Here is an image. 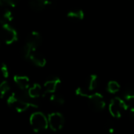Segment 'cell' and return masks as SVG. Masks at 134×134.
<instances>
[{"mask_svg":"<svg viewBox=\"0 0 134 134\" xmlns=\"http://www.w3.org/2000/svg\"><path fill=\"white\" fill-rule=\"evenodd\" d=\"M31 98L27 92L12 93L7 99L6 103L9 107L14 109L16 111L21 113L27 111L29 107H38V105L30 101Z\"/></svg>","mask_w":134,"mask_h":134,"instance_id":"1","label":"cell"},{"mask_svg":"<svg viewBox=\"0 0 134 134\" xmlns=\"http://www.w3.org/2000/svg\"><path fill=\"white\" fill-rule=\"evenodd\" d=\"M76 94L81 97L86 98L89 101V104L91 107L92 109L97 111H103L105 108L106 103L104 100V96L99 93V92H95L93 94H90L89 91L86 90L83 88H78L76 90Z\"/></svg>","mask_w":134,"mask_h":134,"instance_id":"2","label":"cell"},{"mask_svg":"<svg viewBox=\"0 0 134 134\" xmlns=\"http://www.w3.org/2000/svg\"><path fill=\"white\" fill-rule=\"evenodd\" d=\"M30 125L35 132H40L48 129L49 127V121L48 118L46 115L39 111L34 112L30 116Z\"/></svg>","mask_w":134,"mask_h":134,"instance_id":"3","label":"cell"},{"mask_svg":"<svg viewBox=\"0 0 134 134\" xmlns=\"http://www.w3.org/2000/svg\"><path fill=\"white\" fill-rule=\"evenodd\" d=\"M128 105L126 103V100L119 97H115L110 102L108 109L111 115L115 118H120L125 111H128Z\"/></svg>","mask_w":134,"mask_h":134,"instance_id":"4","label":"cell"},{"mask_svg":"<svg viewBox=\"0 0 134 134\" xmlns=\"http://www.w3.org/2000/svg\"><path fill=\"white\" fill-rule=\"evenodd\" d=\"M1 38L6 44H12L17 40V32L8 22H2Z\"/></svg>","mask_w":134,"mask_h":134,"instance_id":"5","label":"cell"},{"mask_svg":"<svg viewBox=\"0 0 134 134\" xmlns=\"http://www.w3.org/2000/svg\"><path fill=\"white\" fill-rule=\"evenodd\" d=\"M49 127L54 132L60 130L64 125V118L59 112H53L48 116Z\"/></svg>","mask_w":134,"mask_h":134,"instance_id":"6","label":"cell"},{"mask_svg":"<svg viewBox=\"0 0 134 134\" xmlns=\"http://www.w3.org/2000/svg\"><path fill=\"white\" fill-rule=\"evenodd\" d=\"M60 83H61V81L59 77H54V78H51L46 81L44 84V92L42 96H44L48 94L49 95V94H53L56 92Z\"/></svg>","mask_w":134,"mask_h":134,"instance_id":"7","label":"cell"},{"mask_svg":"<svg viewBox=\"0 0 134 134\" xmlns=\"http://www.w3.org/2000/svg\"><path fill=\"white\" fill-rule=\"evenodd\" d=\"M36 50L37 49H33L31 51L27 59H29L32 63L38 67H44L46 64V59L41 53L38 52Z\"/></svg>","mask_w":134,"mask_h":134,"instance_id":"8","label":"cell"},{"mask_svg":"<svg viewBox=\"0 0 134 134\" xmlns=\"http://www.w3.org/2000/svg\"><path fill=\"white\" fill-rule=\"evenodd\" d=\"M42 36L40 35V33L38 32L33 31L27 35L26 43L37 49L42 44Z\"/></svg>","mask_w":134,"mask_h":134,"instance_id":"9","label":"cell"},{"mask_svg":"<svg viewBox=\"0 0 134 134\" xmlns=\"http://www.w3.org/2000/svg\"><path fill=\"white\" fill-rule=\"evenodd\" d=\"M29 6L35 11H41L51 5V0H29Z\"/></svg>","mask_w":134,"mask_h":134,"instance_id":"10","label":"cell"},{"mask_svg":"<svg viewBox=\"0 0 134 134\" xmlns=\"http://www.w3.org/2000/svg\"><path fill=\"white\" fill-rule=\"evenodd\" d=\"M13 81L15 84L18 86L20 89L22 91H26L29 88L30 85V80L27 76H20V75H15L13 77Z\"/></svg>","mask_w":134,"mask_h":134,"instance_id":"11","label":"cell"},{"mask_svg":"<svg viewBox=\"0 0 134 134\" xmlns=\"http://www.w3.org/2000/svg\"><path fill=\"white\" fill-rule=\"evenodd\" d=\"M27 93L31 99H36L42 96V89L39 84H34L31 88H28Z\"/></svg>","mask_w":134,"mask_h":134,"instance_id":"12","label":"cell"},{"mask_svg":"<svg viewBox=\"0 0 134 134\" xmlns=\"http://www.w3.org/2000/svg\"><path fill=\"white\" fill-rule=\"evenodd\" d=\"M98 86V77L95 74H91L87 79L86 88L89 92L93 91Z\"/></svg>","mask_w":134,"mask_h":134,"instance_id":"13","label":"cell"},{"mask_svg":"<svg viewBox=\"0 0 134 134\" xmlns=\"http://www.w3.org/2000/svg\"><path fill=\"white\" fill-rule=\"evenodd\" d=\"M67 16L68 18H71V19L82 20L85 17V14L82 9H72L68 13Z\"/></svg>","mask_w":134,"mask_h":134,"instance_id":"14","label":"cell"},{"mask_svg":"<svg viewBox=\"0 0 134 134\" xmlns=\"http://www.w3.org/2000/svg\"><path fill=\"white\" fill-rule=\"evenodd\" d=\"M123 98L126 101L134 102V87H126L123 92Z\"/></svg>","mask_w":134,"mask_h":134,"instance_id":"15","label":"cell"},{"mask_svg":"<svg viewBox=\"0 0 134 134\" xmlns=\"http://www.w3.org/2000/svg\"><path fill=\"white\" fill-rule=\"evenodd\" d=\"M120 89V85L119 84L115 81H111L108 83L107 85V90L109 93L111 94H115L116 92H118Z\"/></svg>","mask_w":134,"mask_h":134,"instance_id":"16","label":"cell"},{"mask_svg":"<svg viewBox=\"0 0 134 134\" xmlns=\"http://www.w3.org/2000/svg\"><path fill=\"white\" fill-rule=\"evenodd\" d=\"M3 7L2 9V22H9L11 21L13 19V16L10 9L8 8V6H2Z\"/></svg>","mask_w":134,"mask_h":134,"instance_id":"17","label":"cell"},{"mask_svg":"<svg viewBox=\"0 0 134 134\" xmlns=\"http://www.w3.org/2000/svg\"><path fill=\"white\" fill-rule=\"evenodd\" d=\"M49 100L52 103H55L57 105H60H60H63L64 103V97L62 96L59 95V94H54V93L49 94Z\"/></svg>","mask_w":134,"mask_h":134,"instance_id":"18","label":"cell"},{"mask_svg":"<svg viewBox=\"0 0 134 134\" xmlns=\"http://www.w3.org/2000/svg\"><path fill=\"white\" fill-rule=\"evenodd\" d=\"M10 87L9 83L6 81H4L1 83L0 85V94H1V98H3L5 95L9 91Z\"/></svg>","mask_w":134,"mask_h":134,"instance_id":"19","label":"cell"},{"mask_svg":"<svg viewBox=\"0 0 134 134\" xmlns=\"http://www.w3.org/2000/svg\"><path fill=\"white\" fill-rule=\"evenodd\" d=\"M19 3V0H1L0 4L2 6L16 7Z\"/></svg>","mask_w":134,"mask_h":134,"instance_id":"20","label":"cell"},{"mask_svg":"<svg viewBox=\"0 0 134 134\" xmlns=\"http://www.w3.org/2000/svg\"><path fill=\"white\" fill-rule=\"evenodd\" d=\"M1 70H2V73L3 77H4L5 78H7V77H9V70H8L7 66H6L5 63H2V64Z\"/></svg>","mask_w":134,"mask_h":134,"instance_id":"21","label":"cell"},{"mask_svg":"<svg viewBox=\"0 0 134 134\" xmlns=\"http://www.w3.org/2000/svg\"><path fill=\"white\" fill-rule=\"evenodd\" d=\"M128 113H129V116L130 118L134 121V107H129L128 108Z\"/></svg>","mask_w":134,"mask_h":134,"instance_id":"22","label":"cell"},{"mask_svg":"<svg viewBox=\"0 0 134 134\" xmlns=\"http://www.w3.org/2000/svg\"><path fill=\"white\" fill-rule=\"evenodd\" d=\"M107 130L110 133H113L115 132V129L112 126H109V125H107Z\"/></svg>","mask_w":134,"mask_h":134,"instance_id":"23","label":"cell"}]
</instances>
